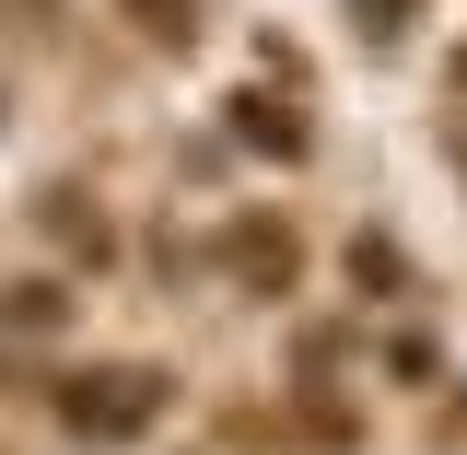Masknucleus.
I'll return each mask as SVG.
<instances>
[{
    "instance_id": "3",
    "label": "nucleus",
    "mask_w": 467,
    "mask_h": 455,
    "mask_svg": "<svg viewBox=\"0 0 467 455\" xmlns=\"http://www.w3.org/2000/svg\"><path fill=\"white\" fill-rule=\"evenodd\" d=\"M234 140H245V152H281V164H292V152H304V117H292L281 94H234Z\"/></svg>"
},
{
    "instance_id": "7",
    "label": "nucleus",
    "mask_w": 467,
    "mask_h": 455,
    "mask_svg": "<svg viewBox=\"0 0 467 455\" xmlns=\"http://www.w3.org/2000/svg\"><path fill=\"white\" fill-rule=\"evenodd\" d=\"M350 281H362V292H398V245L362 233V245H350Z\"/></svg>"
},
{
    "instance_id": "1",
    "label": "nucleus",
    "mask_w": 467,
    "mask_h": 455,
    "mask_svg": "<svg viewBox=\"0 0 467 455\" xmlns=\"http://www.w3.org/2000/svg\"><path fill=\"white\" fill-rule=\"evenodd\" d=\"M152 420H164V374H152V362H106V374L70 386V432H94V444H129V432H152Z\"/></svg>"
},
{
    "instance_id": "6",
    "label": "nucleus",
    "mask_w": 467,
    "mask_h": 455,
    "mask_svg": "<svg viewBox=\"0 0 467 455\" xmlns=\"http://www.w3.org/2000/svg\"><path fill=\"white\" fill-rule=\"evenodd\" d=\"M117 12H129L152 47H187V36H199V0H117Z\"/></svg>"
},
{
    "instance_id": "5",
    "label": "nucleus",
    "mask_w": 467,
    "mask_h": 455,
    "mask_svg": "<svg viewBox=\"0 0 467 455\" xmlns=\"http://www.w3.org/2000/svg\"><path fill=\"white\" fill-rule=\"evenodd\" d=\"M58 315H70V304H58V281H12V292H0V327H12V339H47Z\"/></svg>"
},
{
    "instance_id": "2",
    "label": "nucleus",
    "mask_w": 467,
    "mask_h": 455,
    "mask_svg": "<svg viewBox=\"0 0 467 455\" xmlns=\"http://www.w3.org/2000/svg\"><path fill=\"white\" fill-rule=\"evenodd\" d=\"M223 269L245 292H269V304H281L292 292V269H304V245H292V222H269V211H245V222L223 233Z\"/></svg>"
},
{
    "instance_id": "4",
    "label": "nucleus",
    "mask_w": 467,
    "mask_h": 455,
    "mask_svg": "<svg viewBox=\"0 0 467 455\" xmlns=\"http://www.w3.org/2000/svg\"><path fill=\"white\" fill-rule=\"evenodd\" d=\"M36 211H47V233H58V245H70V257H106V211H94L82 187H47Z\"/></svg>"
}]
</instances>
